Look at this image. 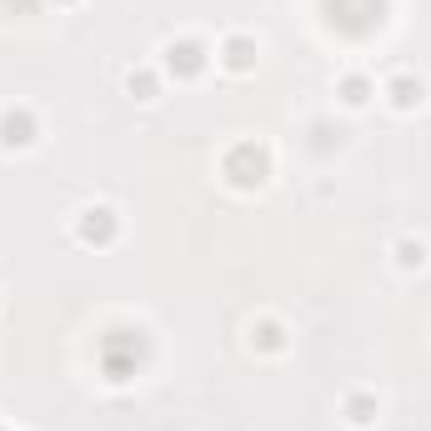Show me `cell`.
<instances>
[{
	"label": "cell",
	"mask_w": 431,
	"mask_h": 431,
	"mask_svg": "<svg viewBox=\"0 0 431 431\" xmlns=\"http://www.w3.org/2000/svg\"><path fill=\"white\" fill-rule=\"evenodd\" d=\"M0 131H6V136H0L6 146H25V141H30V121H25V116H6V121H0Z\"/></svg>",
	"instance_id": "1"
},
{
	"label": "cell",
	"mask_w": 431,
	"mask_h": 431,
	"mask_svg": "<svg viewBox=\"0 0 431 431\" xmlns=\"http://www.w3.org/2000/svg\"><path fill=\"white\" fill-rule=\"evenodd\" d=\"M391 100L401 105V111H411V105L421 100V81H406V76H401V81L391 85Z\"/></svg>",
	"instance_id": "2"
},
{
	"label": "cell",
	"mask_w": 431,
	"mask_h": 431,
	"mask_svg": "<svg viewBox=\"0 0 431 431\" xmlns=\"http://www.w3.org/2000/svg\"><path fill=\"white\" fill-rule=\"evenodd\" d=\"M231 66H236V71L251 66V45H246V40H231Z\"/></svg>",
	"instance_id": "4"
},
{
	"label": "cell",
	"mask_w": 431,
	"mask_h": 431,
	"mask_svg": "<svg viewBox=\"0 0 431 431\" xmlns=\"http://www.w3.org/2000/svg\"><path fill=\"white\" fill-rule=\"evenodd\" d=\"M396 261H401V266H421V261H426V246H421V241H401V246H396Z\"/></svg>",
	"instance_id": "3"
},
{
	"label": "cell",
	"mask_w": 431,
	"mask_h": 431,
	"mask_svg": "<svg viewBox=\"0 0 431 431\" xmlns=\"http://www.w3.org/2000/svg\"><path fill=\"white\" fill-rule=\"evenodd\" d=\"M346 105H366V81H346Z\"/></svg>",
	"instance_id": "5"
}]
</instances>
